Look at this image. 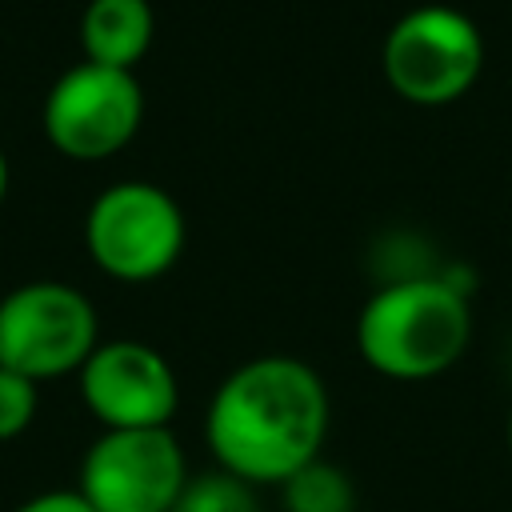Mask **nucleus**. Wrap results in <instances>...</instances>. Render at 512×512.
Masks as SVG:
<instances>
[{
  "label": "nucleus",
  "mask_w": 512,
  "mask_h": 512,
  "mask_svg": "<svg viewBox=\"0 0 512 512\" xmlns=\"http://www.w3.org/2000/svg\"><path fill=\"white\" fill-rule=\"evenodd\" d=\"M96 352V308L60 280H32L0 300V368L36 380L80 372Z\"/></svg>",
  "instance_id": "3"
},
{
  "label": "nucleus",
  "mask_w": 512,
  "mask_h": 512,
  "mask_svg": "<svg viewBox=\"0 0 512 512\" xmlns=\"http://www.w3.org/2000/svg\"><path fill=\"white\" fill-rule=\"evenodd\" d=\"M152 4L148 0H88L80 16V48L88 64L132 72V64L152 44Z\"/></svg>",
  "instance_id": "9"
},
{
  "label": "nucleus",
  "mask_w": 512,
  "mask_h": 512,
  "mask_svg": "<svg viewBox=\"0 0 512 512\" xmlns=\"http://www.w3.org/2000/svg\"><path fill=\"white\" fill-rule=\"evenodd\" d=\"M188 484L184 448L168 428H108L80 464L92 512H172Z\"/></svg>",
  "instance_id": "6"
},
{
  "label": "nucleus",
  "mask_w": 512,
  "mask_h": 512,
  "mask_svg": "<svg viewBox=\"0 0 512 512\" xmlns=\"http://www.w3.org/2000/svg\"><path fill=\"white\" fill-rule=\"evenodd\" d=\"M172 512H260V508H256L252 484L228 472H212V476L188 480Z\"/></svg>",
  "instance_id": "11"
},
{
  "label": "nucleus",
  "mask_w": 512,
  "mask_h": 512,
  "mask_svg": "<svg viewBox=\"0 0 512 512\" xmlns=\"http://www.w3.org/2000/svg\"><path fill=\"white\" fill-rule=\"evenodd\" d=\"M80 396L104 428H168L180 388L172 364L140 340H108L80 368Z\"/></svg>",
  "instance_id": "8"
},
{
  "label": "nucleus",
  "mask_w": 512,
  "mask_h": 512,
  "mask_svg": "<svg viewBox=\"0 0 512 512\" xmlns=\"http://www.w3.org/2000/svg\"><path fill=\"white\" fill-rule=\"evenodd\" d=\"M472 336V312L452 280H400L380 288L360 320L356 348L388 380H432L448 372Z\"/></svg>",
  "instance_id": "2"
},
{
  "label": "nucleus",
  "mask_w": 512,
  "mask_h": 512,
  "mask_svg": "<svg viewBox=\"0 0 512 512\" xmlns=\"http://www.w3.org/2000/svg\"><path fill=\"white\" fill-rule=\"evenodd\" d=\"M84 244L108 276L152 280L168 272L184 248V212L160 184L120 180L92 200Z\"/></svg>",
  "instance_id": "5"
},
{
  "label": "nucleus",
  "mask_w": 512,
  "mask_h": 512,
  "mask_svg": "<svg viewBox=\"0 0 512 512\" xmlns=\"http://www.w3.org/2000/svg\"><path fill=\"white\" fill-rule=\"evenodd\" d=\"M36 416V384L0 368V440H16Z\"/></svg>",
  "instance_id": "12"
},
{
  "label": "nucleus",
  "mask_w": 512,
  "mask_h": 512,
  "mask_svg": "<svg viewBox=\"0 0 512 512\" xmlns=\"http://www.w3.org/2000/svg\"><path fill=\"white\" fill-rule=\"evenodd\" d=\"M144 116V96L132 72L76 64L44 96V136L72 160H104L120 152Z\"/></svg>",
  "instance_id": "7"
},
{
  "label": "nucleus",
  "mask_w": 512,
  "mask_h": 512,
  "mask_svg": "<svg viewBox=\"0 0 512 512\" xmlns=\"http://www.w3.org/2000/svg\"><path fill=\"white\" fill-rule=\"evenodd\" d=\"M4 192H8V156L0 152V200H4Z\"/></svg>",
  "instance_id": "14"
},
{
  "label": "nucleus",
  "mask_w": 512,
  "mask_h": 512,
  "mask_svg": "<svg viewBox=\"0 0 512 512\" xmlns=\"http://www.w3.org/2000/svg\"><path fill=\"white\" fill-rule=\"evenodd\" d=\"M508 448H512V416H508Z\"/></svg>",
  "instance_id": "15"
},
{
  "label": "nucleus",
  "mask_w": 512,
  "mask_h": 512,
  "mask_svg": "<svg viewBox=\"0 0 512 512\" xmlns=\"http://www.w3.org/2000/svg\"><path fill=\"white\" fill-rule=\"evenodd\" d=\"M220 472L244 484H284L328 436V388L296 356H256L224 376L204 416Z\"/></svg>",
  "instance_id": "1"
},
{
  "label": "nucleus",
  "mask_w": 512,
  "mask_h": 512,
  "mask_svg": "<svg viewBox=\"0 0 512 512\" xmlns=\"http://www.w3.org/2000/svg\"><path fill=\"white\" fill-rule=\"evenodd\" d=\"M16 512H92V508L80 492H40V496L24 500Z\"/></svg>",
  "instance_id": "13"
},
{
  "label": "nucleus",
  "mask_w": 512,
  "mask_h": 512,
  "mask_svg": "<svg viewBox=\"0 0 512 512\" xmlns=\"http://www.w3.org/2000/svg\"><path fill=\"white\" fill-rule=\"evenodd\" d=\"M484 68L480 28L444 4L400 16L384 40V76L408 104L440 108L460 100Z\"/></svg>",
  "instance_id": "4"
},
{
  "label": "nucleus",
  "mask_w": 512,
  "mask_h": 512,
  "mask_svg": "<svg viewBox=\"0 0 512 512\" xmlns=\"http://www.w3.org/2000/svg\"><path fill=\"white\" fill-rule=\"evenodd\" d=\"M284 512H356V488L348 472L328 460H312L280 484Z\"/></svg>",
  "instance_id": "10"
}]
</instances>
